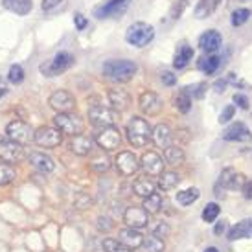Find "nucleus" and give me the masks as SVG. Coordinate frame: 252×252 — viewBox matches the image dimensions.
<instances>
[{
  "label": "nucleus",
  "instance_id": "25",
  "mask_svg": "<svg viewBox=\"0 0 252 252\" xmlns=\"http://www.w3.org/2000/svg\"><path fill=\"white\" fill-rule=\"evenodd\" d=\"M252 238V219H243L238 224H234L228 230V239L236 241V239H245Z\"/></svg>",
  "mask_w": 252,
  "mask_h": 252
},
{
  "label": "nucleus",
  "instance_id": "36",
  "mask_svg": "<svg viewBox=\"0 0 252 252\" xmlns=\"http://www.w3.org/2000/svg\"><path fill=\"white\" fill-rule=\"evenodd\" d=\"M191 57H193V50L189 48V46H186V44H182L181 50L177 52L175 61H173V66H175L177 70H181V68H184V66L191 61Z\"/></svg>",
  "mask_w": 252,
  "mask_h": 252
},
{
  "label": "nucleus",
  "instance_id": "54",
  "mask_svg": "<svg viewBox=\"0 0 252 252\" xmlns=\"http://www.w3.org/2000/svg\"><path fill=\"white\" fill-rule=\"evenodd\" d=\"M226 83H228V79H219V81H216V85H214L216 92H224V87H226Z\"/></svg>",
  "mask_w": 252,
  "mask_h": 252
},
{
  "label": "nucleus",
  "instance_id": "3",
  "mask_svg": "<svg viewBox=\"0 0 252 252\" xmlns=\"http://www.w3.org/2000/svg\"><path fill=\"white\" fill-rule=\"evenodd\" d=\"M155 39V30L147 22H133L126 32V41L134 48H144Z\"/></svg>",
  "mask_w": 252,
  "mask_h": 252
},
{
  "label": "nucleus",
  "instance_id": "34",
  "mask_svg": "<svg viewBox=\"0 0 252 252\" xmlns=\"http://www.w3.org/2000/svg\"><path fill=\"white\" fill-rule=\"evenodd\" d=\"M201 195V191L197 188H188V189H182V191H177V203L181 206H189L191 203H195L197 199Z\"/></svg>",
  "mask_w": 252,
  "mask_h": 252
},
{
  "label": "nucleus",
  "instance_id": "51",
  "mask_svg": "<svg viewBox=\"0 0 252 252\" xmlns=\"http://www.w3.org/2000/svg\"><path fill=\"white\" fill-rule=\"evenodd\" d=\"M234 103L238 107H241V109H249V99H247L243 94H236V96H234Z\"/></svg>",
  "mask_w": 252,
  "mask_h": 252
},
{
  "label": "nucleus",
  "instance_id": "44",
  "mask_svg": "<svg viewBox=\"0 0 252 252\" xmlns=\"http://www.w3.org/2000/svg\"><path fill=\"white\" fill-rule=\"evenodd\" d=\"M169 232H171V228H169V224L168 223H158L157 226L153 228V236H157V238H166V236H169Z\"/></svg>",
  "mask_w": 252,
  "mask_h": 252
},
{
  "label": "nucleus",
  "instance_id": "5",
  "mask_svg": "<svg viewBox=\"0 0 252 252\" xmlns=\"http://www.w3.org/2000/svg\"><path fill=\"white\" fill-rule=\"evenodd\" d=\"M89 122H91L94 127L98 129H103V127H111L118 122V112L111 109V107H103V105H91L89 107Z\"/></svg>",
  "mask_w": 252,
  "mask_h": 252
},
{
  "label": "nucleus",
  "instance_id": "47",
  "mask_svg": "<svg viewBox=\"0 0 252 252\" xmlns=\"http://www.w3.org/2000/svg\"><path fill=\"white\" fill-rule=\"evenodd\" d=\"M118 247H120L118 239H112V238L103 239V252H114Z\"/></svg>",
  "mask_w": 252,
  "mask_h": 252
},
{
  "label": "nucleus",
  "instance_id": "26",
  "mask_svg": "<svg viewBox=\"0 0 252 252\" xmlns=\"http://www.w3.org/2000/svg\"><path fill=\"white\" fill-rule=\"evenodd\" d=\"M2 6L15 15H28L33 7V0H2Z\"/></svg>",
  "mask_w": 252,
  "mask_h": 252
},
{
  "label": "nucleus",
  "instance_id": "4",
  "mask_svg": "<svg viewBox=\"0 0 252 252\" xmlns=\"http://www.w3.org/2000/svg\"><path fill=\"white\" fill-rule=\"evenodd\" d=\"M54 126L63 134H68V136H77V134L85 133V120L72 111L57 112L56 118H54Z\"/></svg>",
  "mask_w": 252,
  "mask_h": 252
},
{
  "label": "nucleus",
  "instance_id": "15",
  "mask_svg": "<svg viewBox=\"0 0 252 252\" xmlns=\"http://www.w3.org/2000/svg\"><path fill=\"white\" fill-rule=\"evenodd\" d=\"M124 221H126L127 226L131 228H144L149 223V214L146 212L144 206H129L126 212H124Z\"/></svg>",
  "mask_w": 252,
  "mask_h": 252
},
{
  "label": "nucleus",
  "instance_id": "50",
  "mask_svg": "<svg viewBox=\"0 0 252 252\" xmlns=\"http://www.w3.org/2000/svg\"><path fill=\"white\" fill-rule=\"evenodd\" d=\"M74 22H76V28L77 30H85V28H87V24H89V22H87V19H85L81 13L74 15Z\"/></svg>",
  "mask_w": 252,
  "mask_h": 252
},
{
  "label": "nucleus",
  "instance_id": "23",
  "mask_svg": "<svg viewBox=\"0 0 252 252\" xmlns=\"http://www.w3.org/2000/svg\"><path fill=\"white\" fill-rule=\"evenodd\" d=\"M221 44H223V37H221V33L216 32V30L204 32L203 35H201V39H199V46H201V50L206 52V54L217 52V50L221 48Z\"/></svg>",
  "mask_w": 252,
  "mask_h": 252
},
{
  "label": "nucleus",
  "instance_id": "22",
  "mask_svg": "<svg viewBox=\"0 0 252 252\" xmlns=\"http://www.w3.org/2000/svg\"><path fill=\"white\" fill-rule=\"evenodd\" d=\"M151 142H155V146L162 147V149L171 146V142H173V131H171V127L168 124H157L153 127Z\"/></svg>",
  "mask_w": 252,
  "mask_h": 252
},
{
  "label": "nucleus",
  "instance_id": "46",
  "mask_svg": "<svg viewBox=\"0 0 252 252\" xmlns=\"http://www.w3.org/2000/svg\"><path fill=\"white\" fill-rule=\"evenodd\" d=\"M186 89H188V92L191 94V98H193V96H195V98H203L206 85H204V83H197V85H193V87H186Z\"/></svg>",
  "mask_w": 252,
  "mask_h": 252
},
{
  "label": "nucleus",
  "instance_id": "20",
  "mask_svg": "<svg viewBox=\"0 0 252 252\" xmlns=\"http://www.w3.org/2000/svg\"><path fill=\"white\" fill-rule=\"evenodd\" d=\"M72 153H76L77 157H87V155L92 153L94 149V138L89 136V134H77V136H72L70 144H68Z\"/></svg>",
  "mask_w": 252,
  "mask_h": 252
},
{
  "label": "nucleus",
  "instance_id": "49",
  "mask_svg": "<svg viewBox=\"0 0 252 252\" xmlns=\"http://www.w3.org/2000/svg\"><path fill=\"white\" fill-rule=\"evenodd\" d=\"M63 0H42V9L44 11H54Z\"/></svg>",
  "mask_w": 252,
  "mask_h": 252
},
{
  "label": "nucleus",
  "instance_id": "11",
  "mask_svg": "<svg viewBox=\"0 0 252 252\" xmlns=\"http://www.w3.org/2000/svg\"><path fill=\"white\" fill-rule=\"evenodd\" d=\"M22 157H24V151L21 144H17L7 136H0V160L15 164V162H21Z\"/></svg>",
  "mask_w": 252,
  "mask_h": 252
},
{
  "label": "nucleus",
  "instance_id": "27",
  "mask_svg": "<svg viewBox=\"0 0 252 252\" xmlns=\"http://www.w3.org/2000/svg\"><path fill=\"white\" fill-rule=\"evenodd\" d=\"M223 0H199V4L195 6V19H208L217 11V7L221 6Z\"/></svg>",
  "mask_w": 252,
  "mask_h": 252
},
{
  "label": "nucleus",
  "instance_id": "13",
  "mask_svg": "<svg viewBox=\"0 0 252 252\" xmlns=\"http://www.w3.org/2000/svg\"><path fill=\"white\" fill-rule=\"evenodd\" d=\"M164 166H166V162H164V158L158 153L147 151V153L142 155L140 168L144 169V173L147 177H158L164 171Z\"/></svg>",
  "mask_w": 252,
  "mask_h": 252
},
{
  "label": "nucleus",
  "instance_id": "37",
  "mask_svg": "<svg viewBox=\"0 0 252 252\" xmlns=\"http://www.w3.org/2000/svg\"><path fill=\"white\" fill-rule=\"evenodd\" d=\"M17 179V171L11 164L0 160V186H6V184H11V182Z\"/></svg>",
  "mask_w": 252,
  "mask_h": 252
},
{
  "label": "nucleus",
  "instance_id": "32",
  "mask_svg": "<svg viewBox=\"0 0 252 252\" xmlns=\"http://www.w3.org/2000/svg\"><path fill=\"white\" fill-rule=\"evenodd\" d=\"M191 101H193V98H191V94L188 92V89H181L179 94L175 96L177 111L182 112V114H188L191 111Z\"/></svg>",
  "mask_w": 252,
  "mask_h": 252
},
{
  "label": "nucleus",
  "instance_id": "12",
  "mask_svg": "<svg viewBox=\"0 0 252 252\" xmlns=\"http://www.w3.org/2000/svg\"><path fill=\"white\" fill-rule=\"evenodd\" d=\"M138 107H140V111L146 114V116H157V114H160L162 107H164V101L162 98L153 91H146L140 94V98H138Z\"/></svg>",
  "mask_w": 252,
  "mask_h": 252
},
{
  "label": "nucleus",
  "instance_id": "39",
  "mask_svg": "<svg viewBox=\"0 0 252 252\" xmlns=\"http://www.w3.org/2000/svg\"><path fill=\"white\" fill-rule=\"evenodd\" d=\"M251 9H247V7H241V9H236L234 13H232V26H243L249 19H251Z\"/></svg>",
  "mask_w": 252,
  "mask_h": 252
},
{
  "label": "nucleus",
  "instance_id": "55",
  "mask_svg": "<svg viewBox=\"0 0 252 252\" xmlns=\"http://www.w3.org/2000/svg\"><path fill=\"white\" fill-rule=\"evenodd\" d=\"M114 252H134L133 249H129V247H124V245H120L118 249H116V251Z\"/></svg>",
  "mask_w": 252,
  "mask_h": 252
},
{
  "label": "nucleus",
  "instance_id": "24",
  "mask_svg": "<svg viewBox=\"0 0 252 252\" xmlns=\"http://www.w3.org/2000/svg\"><path fill=\"white\" fill-rule=\"evenodd\" d=\"M28 162L33 166V168L42 171V173H50V171L56 169V162H54V158L48 157V155L41 153V151H32V153L28 155Z\"/></svg>",
  "mask_w": 252,
  "mask_h": 252
},
{
  "label": "nucleus",
  "instance_id": "10",
  "mask_svg": "<svg viewBox=\"0 0 252 252\" xmlns=\"http://www.w3.org/2000/svg\"><path fill=\"white\" fill-rule=\"evenodd\" d=\"M33 142L41 147H57L63 142V133L57 127H39L33 134Z\"/></svg>",
  "mask_w": 252,
  "mask_h": 252
},
{
  "label": "nucleus",
  "instance_id": "9",
  "mask_svg": "<svg viewBox=\"0 0 252 252\" xmlns=\"http://www.w3.org/2000/svg\"><path fill=\"white\" fill-rule=\"evenodd\" d=\"M114 166H116L120 175L131 177L138 171L140 160L136 158V155H134L133 151H120V153L114 157Z\"/></svg>",
  "mask_w": 252,
  "mask_h": 252
},
{
  "label": "nucleus",
  "instance_id": "41",
  "mask_svg": "<svg viewBox=\"0 0 252 252\" xmlns=\"http://www.w3.org/2000/svg\"><path fill=\"white\" fill-rule=\"evenodd\" d=\"M219 214H221L219 204H216V203L206 204V206H204V210H203V221H206V223H214Z\"/></svg>",
  "mask_w": 252,
  "mask_h": 252
},
{
  "label": "nucleus",
  "instance_id": "28",
  "mask_svg": "<svg viewBox=\"0 0 252 252\" xmlns=\"http://www.w3.org/2000/svg\"><path fill=\"white\" fill-rule=\"evenodd\" d=\"M133 191H134V195L146 199V197H149L153 191H157V184H155L147 175L140 177V179H136V181L133 182Z\"/></svg>",
  "mask_w": 252,
  "mask_h": 252
},
{
  "label": "nucleus",
  "instance_id": "42",
  "mask_svg": "<svg viewBox=\"0 0 252 252\" xmlns=\"http://www.w3.org/2000/svg\"><path fill=\"white\" fill-rule=\"evenodd\" d=\"M96 228H98L99 232L107 234V232H111L112 228H114V221L107 216H99L98 219H96Z\"/></svg>",
  "mask_w": 252,
  "mask_h": 252
},
{
  "label": "nucleus",
  "instance_id": "31",
  "mask_svg": "<svg viewBox=\"0 0 252 252\" xmlns=\"http://www.w3.org/2000/svg\"><path fill=\"white\" fill-rule=\"evenodd\" d=\"M199 70L204 72L206 76H212V74H216L219 70V66H221V57L217 56H208V57H203V59H199Z\"/></svg>",
  "mask_w": 252,
  "mask_h": 252
},
{
  "label": "nucleus",
  "instance_id": "35",
  "mask_svg": "<svg viewBox=\"0 0 252 252\" xmlns=\"http://www.w3.org/2000/svg\"><path fill=\"white\" fill-rule=\"evenodd\" d=\"M142 247L146 252H164L166 249V243L162 238H157V236H144V241H142Z\"/></svg>",
  "mask_w": 252,
  "mask_h": 252
},
{
  "label": "nucleus",
  "instance_id": "52",
  "mask_svg": "<svg viewBox=\"0 0 252 252\" xmlns=\"http://www.w3.org/2000/svg\"><path fill=\"white\" fill-rule=\"evenodd\" d=\"M241 189H243V195H245V199L252 201V181H247Z\"/></svg>",
  "mask_w": 252,
  "mask_h": 252
},
{
  "label": "nucleus",
  "instance_id": "16",
  "mask_svg": "<svg viewBox=\"0 0 252 252\" xmlns=\"http://www.w3.org/2000/svg\"><path fill=\"white\" fill-rule=\"evenodd\" d=\"M129 6V0H109L94 9V15L98 19H109V17H120Z\"/></svg>",
  "mask_w": 252,
  "mask_h": 252
},
{
  "label": "nucleus",
  "instance_id": "53",
  "mask_svg": "<svg viewBox=\"0 0 252 252\" xmlns=\"http://www.w3.org/2000/svg\"><path fill=\"white\" fill-rule=\"evenodd\" d=\"M224 230H226V223H224V221H219V223L216 224V228H214V234H216V236H221Z\"/></svg>",
  "mask_w": 252,
  "mask_h": 252
},
{
  "label": "nucleus",
  "instance_id": "40",
  "mask_svg": "<svg viewBox=\"0 0 252 252\" xmlns=\"http://www.w3.org/2000/svg\"><path fill=\"white\" fill-rule=\"evenodd\" d=\"M7 79H9V83L13 85L22 83L24 81V68H22L21 64H11L9 72H7Z\"/></svg>",
  "mask_w": 252,
  "mask_h": 252
},
{
  "label": "nucleus",
  "instance_id": "33",
  "mask_svg": "<svg viewBox=\"0 0 252 252\" xmlns=\"http://www.w3.org/2000/svg\"><path fill=\"white\" fill-rule=\"evenodd\" d=\"M144 208H146L147 214H158L162 210V206H164V199L158 191H153L149 197L144 199V204H142Z\"/></svg>",
  "mask_w": 252,
  "mask_h": 252
},
{
  "label": "nucleus",
  "instance_id": "19",
  "mask_svg": "<svg viewBox=\"0 0 252 252\" xmlns=\"http://www.w3.org/2000/svg\"><path fill=\"white\" fill-rule=\"evenodd\" d=\"M245 182V177L241 173H236V169L232 168H224L221 171V177H219V186L224 189H241Z\"/></svg>",
  "mask_w": 252,
  "mask_h": 252
},
{
  "label": "nucleus",
  "instance_id": "2",
  "mask_svg": "<svg viewBox=\"0 0 252 252\" xmlns=\"http://www.w3.org/2000/svg\"><path fill=\"white\" fill-rule=\"evenodd\" d=\"M127 140L133 147H146L151 142V134H153V127L149 126V122L142 116H133L129 120L126 127Z\"/></svg>",
  "mask_w": 252,
  "mask_h": 252
},
{
  "label": "nucleus",
  "instance_id": "45",
  "mask_svg": "<svg viewBox=\"0 0 252 252\" xmlns=\"http://www.w3.org/2000/svg\"><path fill=\"white\" fill-rule=\"evenodd\" d=\"M234 112H236V107L234 105L224 107L223 112H221V116H219V124H226V122H230V120L234 118Z\"/></svg>",
  "mask_w": 252,
  "mask_h": 252
},
{
  "label": "nucleus",
  "instance_id": "29",
  "mask_svg": "<svg viewBox=\"0 0 252 252\" xmlns=\"http://www.w3.org/2000/svg\"><path fill=\"white\" fill-rule=\"evenodd\" d=\"M181 184V175L177 171H162L158 175V188L162 191H171L173 188H177Z\"/></svg>",
  "mask_w": 252,
  "mask_h": 252
},
{
  "label": "nucleus",
  "instance_id": "1",
  "mask_svg": "<svg viewBox=\"0 0 252 252\" xmlns=\"http://www.w3.org/2000/svg\"><path fill=\"white\" fill-rule=\"evenodd\" d=\"M138 70L134 61L129 59H111L103 63V76L112 83H127L131 81Z\"/></svg>",
  "mask_w": 252,
  "mask_h": 252
},
{
  "label": "nucleus",
  "instance_id": "17",
  "mask_svg": "<svg viewBox=\"0 0 252 252\" xmlns=\"http://www.w3.org/2000/svg\"><path fill=\"white\" fill-rule=\"evenodd\" d=\"M107 96H109V103H111V109H114L116 112H124L127 111L131 103H133V99H131V94L126 91V89H111V91L107 92Z\"/></svg>",
  "mask_w": 252,
  "mask_h": 252
},
{
  "label": "nucleus",
  "instance_id": "21",
  "mask_svg": "<svg viewBox=\"0 0 252 252\" xmlns=\"http://www.w3.org/2000/svg\"><path fill=\"white\" fill-rule=\"evenodd\" d=\"M118 241L120 245L124 247H129V249H138L142 247V241H144V234H142L138 228H131V226H127V228H122L118 232Z\"/></svg>",
  "mask_w": 252,
  "mask_h": 252
},
{
  "label": "nucleus",
  "instance_id": "38",
  "mask_svg": "<svg viewBox=\"0 0 252 252\" xmlns=\"http://www.w3.org/2000/svg\"><path fill=\"white\" fill-rule=\"evenodd\" d=\"M111 168V158L107 157V155H98V157H94L91 162V169H94L96 173H105L107 169Z\"/></svg>",
  "mask_w": 252,
  "mask_h": 252
},
{
  "label": "nucleus",
  "instance_id": "18",
  "mask_svg": "<svg viewBox=\"0 0 252 252\" xmlns=\"http://www.w3.org/2000/svg\"><path fill=\"white\" fill-rule=\"evenodd\" d=\"M252 138L251 129L243 122H236L223 131V140L226 142H249Z\"/></svg>",
  "mask_w": 252,
  "mask_h": 252
},
{
  "label": "nucleus",
  "instance_id": "6",
  "mask_svg": "<svg viewBox=\"0 0 252 252\" xmlns=\"http://www.w3.org/2000/svg\"><path fill=\"white\" fill-rule=\"evenodd\" d=\"M72 64H74V56L68 54V52H59V54H56V56L50 59L48 63L41 64V72L44 76L54 77L66 72Z\"/></svg>",
  "mask_w": 252,
  "mask_h": 252
},
{
  "label": "nucleus",
  "instance_id": "7",
  "mask_svg": "<svg viewBox=\"0 0 252 252\" xmlns=\"http://www.w3.org/2000/svg\"><path fill=\"white\" fill-rule=\"evenodd\" d=\"M33 134H35V131L32 129V126L22 122V120H13L6 127L7 138H11V140L21 144V146H26L30 142H33Z\"/></svg>",
  "mask_w": 252,
  "mask_h": 252
},
{
  "label": "nucleus",
  "instance_id": "30",
  "mask_svg": "<svg viewBox=\"0 0 252 252\" xmlns=\"http://www.w3.org/2000/svg\"><path fill=\"white\" fill-rule=\"evenodd\" d=\"M164 162L169 166H181L184 162V151L179 146H168L164 149Z\"/></svg>",
  "mask_w": 252,
  "mask_h": 252
},
{
  "label": "nucleus",
  "instance_id": "56",
  "mask_svg": "<svg viewBox=\"0 0 252 252\" xmlns=\"http://www.w3.org/2000/svg\"><path fill=\"white\" fill-rule=\"evenodd\" d=\"M7 92V89H6V83H4V81H0V98H2V96H4V94H6Z\"/></svg>",
  "mask_w": 252,
  "mask_h": 252
},
{
  "label": "nucleus",
  "instance_id": "48",
  "mask_svg": "<svg viewBox=\"0 0 252 252\" xmlns=\"http://www.w3.org/2000/svg\"><path fill=\"white\" fill-rule=\"evenodd\" d=\"M160 79H162V83L166 85V87H173V85L177 83V76H175V74H171V72H162Z\"/></svg>",
  "mask_w": 252,
  "mask_h": 252
},
{
  "label": "nucleus",
  "instance_id": "43",
  "mask_svg": "<svg viewBox=\"0 0 252 252\" xmlns=\"http://www.w3.org/2000/svg\"><path fill=\"white\" fill-rule=\"evenodd\" d=\"M74 206H76L77 210H87V208L92 206V199L87 195V193H77L76 201H74Z\"/></svg>",
  "mask_w": 252,
  "mask_h": 252
},
{
  "label": "nucleus",
  "instance_id": "14",
  "mask_svg": "<svg viewBox=\"0 0 252 252\" xmlns=\"http://www.w3.org/2000/svg\"><path fill=\"white\" fill-rule=\"evenodd\" d=\"M48 105L56 112H70L76 107V98L68 91H56L50 94Z\"/></svg>",
  "mask_w": 252,
  "mask_h": 252
},
{
  "label": "nucleus",
  "instance_id": "8",
  "mask_svg": "<svg viewBox=\"0 0 252 252\" xmlns=\"http://www.w3.org/2000/svg\"><path fill=\"white\" fill-rule=\"evenodd\" d=\"M94 142H96L98 147H101L103 151H114V149H118L120 144H122V133H120V129L116 126L103 127V129L98 131Z\"/></svg>",
  "mask_w": 252,
  "mask_h": 252
},
{
  "label": "nucleus",
  "instance_id": "58",
  "mask_svg": "<svg viewBox=\"0 0 252 252\" xmlns=\"http://www.w3.org/2000/svg\"><path fill=\"white\" fill-rule=\"evenodd\" d=\"M241 2H247V0H241Z\"/></svg>",
  "mask_w": 252,
  "mask_h": 252
},
{
  "label": "nucleus",
  "instance_id": "57",
  "mask_svg": "<svg viewBox=\"0 0 252 252\" xmlns=\"http://www.w3.org/2000/svg\"><path fill=\"white\" fill-rule=\"evenodd\" d=\"M204 252H217V249H216V247H210V249H206Z\"/></svg>",
  "mask_w": 252,
  "mask_h": 252
}]
</instances>
